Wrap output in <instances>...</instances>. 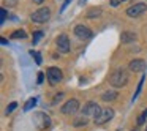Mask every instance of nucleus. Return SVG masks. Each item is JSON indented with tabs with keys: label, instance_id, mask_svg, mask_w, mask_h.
<instances>
[{
	"label": "nucleus",
	"instance_id": "5",
	"mask_svg": "<svg viewBox=\"0 0 147 131\" xmlns=\"http://www.w3.org/2000/svg\"><path fill=\"white\" fill-rule=\"evenodd\" d=\"M146 11H147V5L144 3V2H138V3L131 5V7L128 8L127 14L130 17H138V16H141L142 13H146Z\"/></svg>",
	"mask_w": 147,
	"mask_h": 131
},
{
	"label": "nucleus",
	"instance_id": "16",
	"mask_svg": "<svg viewBox=\"0 0 147 131\" xmlns=\"http://www.w3.org/2000/svg\"><path fill=\"white\" fill-rule=\"evenodd\" d=\"M144 79H146V76H141V81H139V84H138V89H136V92H134V95H133V101L138 98V95H139V92H141V89H142V82H144Z\"/></svg>",
	"mask_w": 147,
	"mask_h": 131
},
{
	"label": "nucleus",
	"instance_id": "28",
	"mask_svg": "<svg viewBox=\"0 0 147 131\" xmlns=\"http://www.w3.org/2000/svg\"><path fill=\"white\" fill-rule=\"evenodd\" d=\"M45 0H33V3H36V5H40V3H43Z\"/></svg>",
	"mask_w": 147,
	"mask_h": 131
},
{
	"label": "nucleus",
	"instance_id": "18",
	"mask_svg": "<svg viewBox=\"0 0 147 131\" xmlns=\"http://www.w3.org/2000/svg\"><path fill=\"white\" fill-rule=\"evenodd\" d=\"M30 55H35V60H36V63L38 65H41V54L40 52H33V51H30Z\"/></svg>",
	"mask_w": 147,
	"mask_h": 131
},
{
	"label": "nucleus",
	"instance_id": "31",
	"mask_svg": "<svg viewBox=\"0 0 147 131\" xmlns=\"http://www.w3.org/2000/svg\"><path fill=\"white\" fill-rule=\"evenodd\" d=\"M146 131H147V130H146Z\"/></svg>",
	"mask_w": 147,
	"mask_h": 131
},
{
	"label": "nucleus",
	"instance_id": "20",
	"mask_svg": "<svg viewBox=\"0 0 147 131\" xmlns=\"http://www.w3.org/2000/svg\"><path fill=\"white\" fill-rule=\"evenodd\" d=\"M41 36H43V32H41V30L35 32V35H33V44H36V43H38V40L41 38Z\"/></svg>",
	"mask_w": 147,
	"mask_h": 131
},
{
	"label": "nucleus",
	"instance_id": "11",
	"mask_svg": "<svg viewBox=\"0 0 147 131\" xmlns=\"http://www.w3.org/2000/svg\"><path fill=\"white\" fill-rule=\"evenodd\" d=\"M146 62L141 60V58H134V60H131L130 63H128V70L134 71V73H138V71H144L146 70Z\"/></svg>",
	"mask_w": 147,
	"mask_h": 131
},
{
	"label": "nucleus",
	"instance_id": "3",
	"mask_svg": "<svg viewBox=\"0 0 147 131\" xmlns=\"http://www.w3.org/2000/svg\"><path fill=\"white\" fill-rule=\"evenodd\" d=\"M49 17H51V10L49 8H40L30 16V19L36 24H43V22H48Z\"/></svg>",
	"mask_w": 147,
	"mask_h": 131
},
{
	"label": "nucleus",
	"instance_id": "17",
	"mask_svg": "<svg viewBox=\"0 0 147 131\" xmlns=\"http://www.w3.org/2000/svg\"><path fill=\"white\" fill-rule=\"evenodd\" d=\"M146 118H147V109H146V111H142V112L139 114V117H138V125L146 123Z\"/></svg>",
	"mask_w": 147,
	"mask_h": 131
},
{
	"label": "nucleus",
	"instance_id": "29",
	"mask_svg": "<svg viewBox=\"0 0 147 131\" xmlns=\"http://www.w3.org/2000/svg\"><path fill=\"white\" fill-rule=\"evenodd\" d=\"M84 2H86V0H79V5H82V3H84Z\"/></svg>",
	"mask_w": 147,
	"mask_h": 131
},
{
	"label": "nucleus",
	"instance_id": "19",
	"mask_svg": "<svg viewBox=\"0 0 147 131\" xmlns=\"http://www.w3.org/2000/svg\"><path fill=\"white\" fill-rule=\"evenodd\" d=\"M5 19H7V10L5 8H0V22L3 24Z\"/></svg>",
	"mask_w": 147,
	"mask_h": 131
},
{
	"label": "nucleus",
	"instance_id": "13",
	"mask_svg": "<svg viewBox=\"0 0 147 131\" xmlns=\"http://www.w3.org/2000/svg\"><path fill=\"white\" fill-rule=\"evenodd\" d=\"M134 40H136V35L133 32H123V35H122V43H130Z\"/></svg>",
	"mask_w": 147,
	"mask_h": 131
},
{
	"label": "nucleus",
	"instance_id": "23",
	"mask_svg": "<svg viewBox=\"0 0 147 131\" xmlns=\"http://www.w3.org/2000/svg\"><path fill=\"white\" fill-rule=\"evenodd\" d=\"M100 13H101L100 10H92V11H89V14H87V17H89V19H92L93 16H98Z\"/></svg>",
	"mask_w": 147,
	"mask_h": 131
},
{
	"label": "nucleus",
	"instance_id": "22",
	"mask_svg": "<svg viewBox=\"0 0 147 131\" xmlns=\"http://www.w3.org/2000/svg\"><path fill=\"white\" fill-rule=\"evenodd\" d=\"M86 123H87L86 117H81V118H76V122H74V125H76V126H81V125H86Z\"/></svg>",
	"mask_w": 147,
	"mask_h": 131
},
{
	"label": "nucleus",
	"instance_id": "30",
	"mask_svg": "<svg viewBox=\"0 0 147 131\" xmlns=\"http://www.w3.org/2000/svg\"><path fill=\"white\" fill-rule=\"evenodd\" d=\"M133 131H139V130H133Z\"/></svg>",
	"mask_w": 147,
	"mask_h": 131
},
{
	"label": "nucleus",
	"instance_id": "9",
	"mask_svg": "<svg viewBox=\"0 0 147 131\" xmlns=\"http://www.w3.org/2000/svg\"><path fill=\"white\" fill-rule=\"evenodd\" d=\"M74 35L79 40H89L90 36H92V30H90L89 27H86L84 24H79V26L74 27Z\"/></svg>",
	"mask_w": 147,
	"mask_h": 131
},
{
	"label": "nucleus",
	"instance_id": "4",
	"mask_svg": "<svg viewBox=\"0 0 147 131\" xmlns=\"http://www.w3.org/2000/svg\"><path fill=\"white\" fill-rule=\"evenodd\" d=\"M81 112H82L84 117H87V115H92L93 118H96V117L100 115V112H101V107H100L96 103L89 101V103H86V104H84V107L81 109Z\"/></svg>",
	"mask_w": 147,
	"mask_h": 131
},
{
	"label": "nucleus",
	"instance_id": "2",
	"mask_svg": "<svg viewBox=\"0 0 147 131\" xmlns=\"http://www.w3.org/2000/svg\"><path fill=\"white\" fill-rule=\"evenodd\" d=\"M32 120H33V125H35L38 130H46V128L51 125V118H49V115H46L45 112H35Z\"/></svg>",
	"mask_w": 147,
	"mask_h": 131
},
{
	"label": "nucleus",
	"instance_id": "21",
	"mask_svg": "<svg viewBox=\"0 0 147 131\" xmlns=\"http://www.w3.org/2000/svg\"><path fill=\"white\" fill-rule=\"evenodd\" d=\"M18 107V103H10V104H8V107H7V114H10V112H13L14 111V109H16Z\"/></svg>",
	"mask_w": 147,
	"mask_h": 131
},
{
	"label": "nucleus",
	"instance_id": "27",
	"mask_svg": "<svg viewBox=\"0 0 147 131\" xmlns=\"http://www.w3.org/2000/svg\"><path fill=\"white\" fill-rule=\"evenodd\" d=\"M63 98V93H57V96L54 98V103H57V101H60V99Z\"/></svg>",
	"mask_w": 147,
	"mask_h": 131
},
{
	"label": "nucleus",
	"instance_id": "15",
	"mask_svg": "<svg viewBox=\"0 0 147 131\" xmlns=\"http://www.w3.org/2000/svg\"><path fill=\"white\" fill-rule=\"evenodd\" d=\"M35 104H36V99L35 98H29V99H27V103L24 104V111H30Z\"/></svg>",
	"mask_w": 147,
	"mask_h": 131
},
{
	"label": "nucleus",
	"instance_id": "8",
	"mask_svg": "<svg viewBox=\"0 0 147 131\" xmlns=\"http://www.w3.org/2000/svg\"><path fill=\"white\" fill-rule=\"evenodd\" d=\"M112 117H114V111H112L111 107H105V109H101L100 115L95 118V123L96 125H103V123H106L108 120H111Z\"/></svg>",
	"mask_w": 147,
	"mask_h": 131
},
{
	"label": "nucleus",
	"instance_id": "1",
	"mask_svg": "<svg viewBox=\"0 0 147 131\" xmlns=\"http://www.w3.org/2000/svg\"><path fill=\"white\" fill-rule=\"evenodd\" d=\"M109 82L112 87H123L128 82V73L123 68H117L109 77Z\"/></svg>",
	"mask_w": 147,
	"mask_h": 131
},
{
	"label": "nucleus",
	"instance_id": "10",
	"mask_svg": "<svg viewBox=\"0 0 147 131\" xmlns=\"http://www.w3.org/2000/svg\"><path fill=\"white\" fill-rule=\"evenodd\" d=\"M57 49H59V52H63V54H67V52H70V49H71V46H70V40H68V36L65 35H60L57 38Z\"/></svg>",
	"mask_w": 147,
	"mask_h": 131
},
{
	"label": "nucleus",
	"instance_id": "7",
	"mask_svg": "<svg viewBox=\"0 0 147 131\" xmlns=\"http://www.w3.org/2000/svg\"><path fill=\"white\" fill-rule=\"evenodd\" d=\"M78 111H79V101L74 99V98L68 99V101L62 106V114L70 115V114H74V112H78Z\"/></svg>",
	"mask_w": 147,
	"mask_h": 131
},
{
	"label": "nucleus",
	"instance_id": "14",
	"mask_svg": "<svg viewBox=\"0 0 147 131\" xmlns=\"http://www.w3.org/2000/svg\"><path fill=\"white\" fill-rule=\"evenodd\" d=\"M11 38L13 40H24V38H27V33L24 32V30H16V32L11 35Z\"/></svg>",
	"mask_w": 147,
	"mask_h": 131
},
{
	"label": "nucleus",
	"instance_id": "12",
	"mask_svg": "<svg viewBox=\"0 0 147 131\" xmlns=\"http://www.w3.org/2000/svg\"><path fill=\"white\" fill-rule=\"evenodd\" d=\"M117 98V92H114V90H109V92H105L101 95V99L103 101H112V99Z\"/></svg>",
	"mask_w": 147,
	"mask_h": 131
},
{
	"label": "nucleus",
	"instance_id": "26",
	"mask_svg": "<svg viewBox=\"0 0 147 131\" xmlns=\"http://www.w3.org/2000/svg\"><path fill=\"white\" fill-rule=\"evenodd\" d=\"M70 2H71V0H65V2H63V7H62V13H63V11H65V8H67L68 7V5H70Z\"/></svg>",
	"mask_w": 147,
	"mask_h": 131
},
{
	"label": "nucleus",
	"instance_id": "25",
	"mask_svg": "<svg viewBox=\"0 0 147 131\" xmlns=\"http://www.w3.org/2000/svg\"><path fill=\"white\" fill-rule=\"evenodd\" d=\"M43 81H45V74L38 73V84H43Z\"/></svg>",
	"mask_w": 147,
	"mask_h": 131
},
{
	"label": "nucleus",
	"instance_id": "24",
	"mask_svg": "<svg viewBox=\"0 0 147 131\" xmlns=\"http://www.w3.org/2000/svg\"><path fill=\"white\" fill-rule=\"evenodd\" d=\"M123 2H127V0H111V7H119L120 3H123Z\"/></svg>",
	"mask_w": 147,
	"mask_h": 131
},
{
	"label": "nucleus",
	"instance_id": "6",
	"mask_svg": "<svg viewBox=\"0 0 147 131\" xmlns=\"http://www.w3.org/2000/svg\"><path fill=\"white\" fill-rule=\"evenodd\" d=\"M46 76H48L49 84H51V85H55V84H59L62 81V71L59 70L57 67H51L46 71Z\"/></svg>",
	"mask_w": 147,
	"mask_h": 131
}]
</instances>
